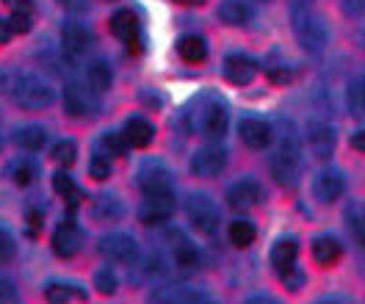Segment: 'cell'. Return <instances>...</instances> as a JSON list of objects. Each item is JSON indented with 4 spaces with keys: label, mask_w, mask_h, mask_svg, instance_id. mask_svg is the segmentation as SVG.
Instances as JSON below:
<instances>
[{
    "label": "cell",
    "mask_w": 365,
    "mask_h": 304,
    "mask_svg": "<svg viewBox=\"0 0 365 304\" xmlns=\"http://www.w3.org/2000/svg\"><path fill=\"white\" fill-rule=\"evenodd\" d=\"M185 122H188V130L202 136V139L219 141L227 133V103L213 92L197 94L191 103H188V111H185Z\"/></svg>",
    "instance_id": "1"
},
{
    "label": "cell",
    "mask_w": 365,
    "mask_h": 304,
    "mask_svg": "<svg viewBox=\"0 0 365 304\" xmlns=\"http://www.w3.org/2000/svg\"><path fill=\"white\" fill-rule=\"evenodd\" d=\"M279 144L272 158V177L279 186L291 188L302 177V141L291 122H279Z\"/></svg>",
    "instance_id": "2"
},
{
    "label": "cell",
    "mask_w": 365,
    "mask_h": 304,
    "mask_svg": "<svg viewBox=\"0 0 365 304\" xmlns=\"http://www.w3.org/2000/svg\"><path fill=\"white\" fill-rule=\"evenodd\" d=\"M11 97H14V103L20 108L42 111V108H50L56 103V86L47 80L45 75H39V72H25V75L14 78Z\"/></svg>",
    "instance_id": "3"
},
{
    "label": "cell",
    "mask_w": 365,
    "mask_h": 304,
    "mask_svg": "<svg viewBox=\"0 0 365 304\" xmlns=\"http://www.w3.org/2000/svg\"><path fill=\"white\" fill-rule=\"evenodd\" d=\"M294 33L307 53H321L329 42V25L316 11H299L294 20Z\"/></svg>",
    "instance_id": "4"
},
{
    "label": "cell",
    "mask_w": 365,
    "mask_h": 304,
    "mask_svg": "<svg viewBox=\"0 0 365 304\" xmlns=\"http://www.w3.org/2000/svg\"><path fill=\"white\" fill-rule=\"evenodd\" d=\"M185 213H188V221H191V227L197 233L216 235V230H219V208H216V202H213L210 194H205V191L188 194Z\"/></svg>",
    "instance_id": "5"
},
{
    "label": "cell",
    "mask_w": 365,
    "mask_h": 304,
    "mask_svg": "<svg viewBox=\"0 0 365 304\" xmlns=\"http://www.w3.org/2000/svg\"><path fill=\"white\" fill-rule=\"evenodd\" d=\"M64 108L72 119H89L100 111V94L89 83L69 80L64 86Z\"/></svg>",
    "instance_id": "6"
},
{
    "label": "cell",
    "mask_w": 365,
    "mask_h": 304,
    "mask_svg": "<svg viewBox=\"0 0 365 304\" xmlns=\"http://www.w3.org/2000/svg\"><path fill=\"white\" fill-rule=\"evenodd\" d=\"M175 213V194L172 191H147L138 208V219L144 224H163Z\"/></svg>",
    "instance_id": "7"
},
{
    "label": "cell",
    "mask_w": 365,
    "mask_h": 304,
    "mask_svg": "<svg viewBox=\"0 0 365 304\" xmlns=\"http://www.w3.org/2000/svg\"><path fill=\"white\" fill-rule=\"evenodd\" d=\"M227 166V150L222 144H207L200 147L194 155H191V172L197 177H216L222 174V169Z\"/></svg>",
    "instance_id": "8"
},
{
    "label": "cell",
    "mask_w": 365,
    "mask_h": 304,
    "mask_svg": "<svg viewBox=\"0 0 365 304\" xmlns=\"http://www.w3.org/2000/svg\"><path fill=\"white\" fill-rule=\"evenodd\" d=\"M100 252L108 260H114V263L130 266V263H136V258H138V243H136V238L128 233H108L100 241Z\"/></svg>",
    "instance_id": "9"
},
{
    "label": "cell",
    "mask_w": 365,
    "mask_h": 304,
    "mask_svg": "<svg viewBox=\"0 0 365 304\" xmlns=\"http://www.w3.org/2000/svg\"><path fill=\"white\" fill-rule=\"evenodd\" d=\"M111 33L122 45H128L133 53H141V25L130 9H119L111 17Z\"/></svg>",
    "instance_id": "10"
},
{
    "label": "cell",
    "mask_w": 365,
    "mask_h": 304,
    "mask_svg": "<svg viewBox=\"0 0 365 304\" xmlns=\"http://www.w3.org/2000/svg\"><path fill=\"white\" fill-rule=\"evenodd\" d=\"M335 141H338V136H335L332 125H327V122H310L307 125V147H310L313 158H319V161L332 158Z\"/></svg>",
    "instance_id": "11"
},
{
    "label": "cell",
    "mask_w": 365,
    "mask_h": 304,
    "mask_svg": "<svg viewBox=\"0 0 365 304\" xmlns=\"http://www.w3.org/2000/svg\"><path fill=\"white\" fill-rule=\"evenodd\" d=\"M343 191H346V180H343V174L338 169H321L319 174H316V180H313V194H316V199L324 202V205H332V202H338L343 196Z\"/></svg>",
    "instance_id": "12"
},
{
    "label": "cell",
    "mask_w": 365,
    "mask_h": 304,
    "mask_svg": "<svg viewBox=\"0 0 365 304\" xmlns=\"http://www.w3.org/2000/svg\"><path fill=\"white\" fill-rule=\"evenodd\" d=\"M91 42H94L91 31L83 23H75V20L64 23V28H61V45H64V53H67L69 58H83L91 50Z\"/></svg>",
    "instance_id": "13"
},
{
    "label": "cell",
    "mask_w": 365,
    "mask_h": 304,
    "mask_svg": "<svg viewBox=\"0 0 365 304\" xmlns=\"http://www.w3.org/2000/svg\"><path fill=\"white\" fill-rule=\"evenodd\" d=\"M238 136L252 150H266L274 141V130L266 119L260 117H244L238 122Z\"/></svg>",
    "instance_id": "14"
},
{
    "label": "cell",
    "mask_w": 365,
    "mask_h": 304,
    "mask_svg": "<svg viewBox=\"0 0 365 304\" xmlns=\"http://www.w3.org/2000/svg\"><path fill=\"white\" fill-rule=\"evenodd\" d=\"M260 199H263V188L252 177H244L227 188V202L235 211H252L260 205Z\"/></svg>",
    "instance_id": "15"
},
{
    "label": "cell",
    "mask_w": 365,
    "mask_h": 304,
    "mask_svg": "<svg viewBox=\"0 0 365 304\" xmlns=\"http://www.w3.org/2000/svg\"><path fill=\"white\" fill-rule=\"evenodd\" d=\"M260 70V64L250 58V56H244V53H230L227 58H225V78H227L232 86H247L255 80V75Z\"/></svg>",
    "instance_id": "16"
},
{
    "label": "cell",
    "mask_w": 365,
    "mask_h": 304,
    "mask_svg": "<svg viewBox=\"0 0 365 304\" xmlns=\"http://www.w3.org/2000/svg\"><path fill=\"white\" fill-rule=\"evenodd\" d=\"M138 186L141 191L147 194V191H172V172L166 169V166L160 164V161H144L141 169H138Z\"/></svg>",
    "instance_id": "17"
},
{
    "label": "cell",
    "mask_w": 365,
    "mask_h": 304,
    "mask_svg": "<svg viewBox=\"0 0 365 304\" xmlns=\"http://www.w3.org/2000/svg\"><path fill=\"white\" fill-rule=\"evenodd\" d=\"M81 243H83V233H81L72 221H64V224L53 233V252H56L58 258H72V255H78Z\"/></svg>",
    "instance_id": "18"
},
{
    "label": "cell",
    "mask_w": 365,
    "mask_h": 304,
    "mask_svg": "<svg viewBox=\"0 0 365 304\" xmlns=\"http://www.w3.org/2000/svg\"><path fill=\"white\" fill-rule=\"evenodd\" d=\"M343 221H346V227H349L351 238L357 241V246H363L365 249V202L363 199H354V202L346 205Z\"/></svg>",
    "instance_id": "19"
},
{
    "label": "cell",
    "mask_w": 365,
    "mask_h": 304,
    "mask_svg": "<svg viewBox=\"0 0 365 304\" xmlns=\"http://www.w3.org/2000/svg\"><path fill=\"white\" fill-rule=\"evenodd\" d=\"M341 255H343V246L335 235H319L313 241V258H316L319 266H335L341 260Z\"/></svg>",
    "instance_id": "20"
},
{
    "label": "cell",
    "mask_w": 365,
    "mask_h": 304,
    "mask_svg": "<svg viewBox=\"0 0 365 304\" xmlns=\"http://www.w3.org/2000/svg\"><path fill=\"white\" fill-rule=\"evenodd\" d=\"M172 263L180 268V271H197L200 268V263H202V258H200V249L191 243V241H185V238H178V243L172 246Z\"/></svg>",
    "instance_id": "21"
},
{
    "label": "cell",
    "mask_w": 365,
    "mask_h": 304,
    "mask_svg": "<svg viewBox=\"0 0 365 304\" xmlns=\"http://www.w3.org/2000/svg\"><path fill=\"white\" fill-rule=\"evenodd\" d=\"M297 258H299V243L294 238H279V241L274 243L272 263L279 274L288 271V268H294V266H297Z\"/></svg>",
    "instance_id": "22"
},
{
    "label": "cell",
    "mask_w": 365,
    "mask_h": 304,
    "mask_svg": "<svg viewBox=\"0 0 365 304\" xmlns=\"http://www.w3.org/2000/svg\"><path fill=\"white\" fill-rule=\"evenodd\" d=\"M125 139H128V147H150L153 139H155V127L147 122V119H130L128 125H125V133H122Z\"/></svg>",
    "instance_id": "23"
},
{
    "label": "cell",
    "mask_w": 365,
    "mask_h": 304,
    "mask_svg": "<svg viewBox=\"0 0 365 304\" xmlns=\"http://www.w3.org/2000/svg\"><path fill=\"white\" fill-rule=\"evenodd\" d=\"M178 53H180L182 61H188V64H200V61H205L207 45L202 36H197V33H185V36L178 39Z\"/></svg>",
    "instance_id": "24"
},
{
    "label": "cell",
    "mask_w": 365,
    "mask_h": 304,
    "mask_svg": "<svg viewBox=\"0 0 365 304\" xmlns=\"http://www.w3.org/2000/svg\"><path fill=\"white\" fill-rule=\"evenodd\" d=\"M219 20H222V23H227V25H235V28L250 25L252 9L244 3V0H225V3L219 6Z\"/></svg>",
    "instance_id": "25"
},
{
    "label": "cell",
    "mask_w": 365,
    "mask_h": 304,
    "mask_svg": "<svg viewBox=\"0 0 365 304\" xmlns=\"http://www.w3.org/2000/svg\"><path fill=\"white\" fill-rule=\"evenodd\" d=\"M45 299L47 302H83L86 290L72 282H50L45 288Z\"/></svg>",
    "instance_id": "26"
},
{
    "label": "cell",
    "mask_w": 365,
    "mask_h": 304,
    "mask_svg": "<svg viewBox=\"0 0 365 304\" xmlns=\"http://www.w3.org/2000/svg\"><path fill=\"white\" fill-rule=\"evenodd\" d=\"M45 141H47V130L45 127H39V125H23V127L14 130V144L23 147V150H28V152L42 150Z\"/></svg>",
    "instance_id": "27"
},
{
    "label": "cell",
    "mask_w": 365,
    "mask_h": 304,
    "mask_svg": "<svg viewBox=\"0 0 365 304\" xmlns=\"http://www.w3.org/2000/svg\"><path fill=\"white\" fill-rule=\"evenodd\" d=\"M153 302H207L202 290H191V288H160L150 293Z\"/></svg>",
    "instance_id": "28"
},
{
    "label": "cell",
    "mask_w": 365,
    "mask_h": 304,
    "mask_svg": "<svg viewBox=\"0 0 365 304\" xmlns=\"http://www.w3.org/2000/svg\"><path fill=\"white\" fill-rule=\"evenodd\" d=\"M111 80H114V75H111V67L106 61H91L89 70H86V83H89L94 92L97 94L108 92L111 89Z\"/></svg>",
    "instance_id": "29"
},
{
    "label": "cell",
    "mask_w": 365,
    "mask_h": 304,
    "mask_svg": "<svg viewBox=\"0 0 365 304\" xmlns=\"http://www.w3.org/2000/svg\"><path fill=\"white\" fill-rule=\"evenodd\" d=\"M91 216L94 219H106V221H114L122 216V202L116 199L114 194H100L91 205Z\"/></svg>",
    "instance_id": "30"
},
{
    "label": "cell",
    "mask_w": 365,
    "mask_h": 304,
    "mask_svg": "<svg viewBox=\"0 0 365 304\" xmlns=\"http://www.w3.org/2000/svg\"><path fill=\"white\" fill-rule=\"evenodd\" d=\"M53 188H56V194H61L64 199H67L69 211H75L78 205H81V199H83V194H81V188L75 186V180L64 174V172H58L56 177H53Z\"/></svg>",
    "instance_id": "31"
},
{
    "label": "cell",
    "mask_w": 365,
    "mask_h": 304,
    "mask_svg": "<svg viewBox=\"0 0 365 304\" xmlns=\"http://www.w3.org/2000/svg\"><path fill=\"white\" fill-rule=\"evenodd\" d=\"M9 174H11L14 186L28 188L36 177H39V166L34 164L31 158H23V161H14V164L9 166Z\"/></svg>",
    "instance_id": "32"
},
{
    "label": "cell",
    "mask_w": 365,
    "mask_h": 304,
    "mask_svg": "<svg viewBox=\"0 0 365 304\" xmlns=\"http://www.w3.org/2000/svg\"><path fill=\"white\" fill-rule=\"evenodd\" d=\"M227 235H230V243H232V246L247 249V246H252V241H255L257 230H255V224H252V221H232Z\"/></svg>",
    "instance_id": "33"
},
{
    "label": "cell",
    "mask_w": 365,
    "mask_h": 304,
    "mask_svg": "<svg viewBox=\"0 0 365 304\" xmlns=\"http://www.w3.org/2000/svg\"><path fill=\"white\" fill-rule=\"evenodd\" d=\"M346 100H349V111H351L354 117H365V75L349 83Z\"/></svg>",
    "instance_id": "34"
},
{
    "label": "cell",
    "mask_w": 365,
    "mask_h": 304,
    "mask_svg": "<svg viewBox=\"0 0 365 304\" xmlns=\"http://www.w3.org/2000/svg\"><path fill=\"white\" fill-rule=\"evenodd\" d=\"M100 150L106 152V158H122L128 152V139L122 133H103L100 136Z\"/></svg>",
    "instance_id": "35"
},
{
    "label": "cell",
    "mask_w": 365,
    "mask_h": 304,
    "mask_svg": "<svg viewBox=\"0 0 365 304\" xmlns=\"http://www.w3.org/2000/svg\"><path fill=\"white\" fill-rule=\"evenodd\" d=\"M53 158L58 161L61 166H69V164H75V158H78V144L75 141H58L56 147H53Z\"/></svg>",
    "instance_id": "36"
},
{
    "label": "cell",
    "mask_w": 365,
    "mask_h": 304,
    "mask_svg": "<svg viewBox=\"0 0 365 304\" xmlns=\"http://www.w3.org/2000/svg\"><path fill=\"white\" fill-rule=\"evenodd\" d=\"M94 285H97L100 293H114L119 280H116V274L111 271V268H100V271L94 274Z\"/></svg>",
    "instance_id": "37"
},
{
    "label": "cell",
    "mask_w": 365,
    "mask_h": 304,
    "mask_svg": "<svg viewBox=\"0 0 365 304\" xmlns=\"http://www.w3.org/2000/svg\"><path fill=\"white\" fill-rule=\"evenodd\" d=\"M89 174L91 180H106L108 174H111V164H108V158H103V155H94L89 164Z\"/></svg>",
    "instance_id": "38"
},
{
    "label": "cell",
    "mask_w": 365,
    "mask_h": 304,
    "mask_svg": "<svg viewBox=\"0 0 365 304\" xmlns=\"http://www.w3.org/2000/svg\"><path fill=\"white\" fill-rule=\"evenodd\" d=\"M14 252H17L14 238L6 233V230H0V263H9V260L14 258Z\"/></svg>",
    "instance_id": "39"
},
{
    "label": "cell",
    "mask_w": 365,
    "mask_h": 304,
    "mask_svg": "<svg viewBox=\"0 0 365 304\" xmlns=\"http://www.w3.org/2000/svg\"><path fill=\"white\" fill-rule=\"evenodd\" d=\"M31 17H34V14H23V11H14V14H11V20H9L11 31H14V33H28V31H31Z\"/></svg>",
    "instance_id": "40"
},
{
    "label": "cell",
    "mask_w": 365,
    "mask_h": 304,
    "mask_svg": "<svg viewBox=\"0 0 365 304\" xmlns=\"http://www.w3.org/2000/svg\"><path fill=\"white\" fill-rule=\"evenodd\" d=\"M279 277H282V282H285V285H288L291 290H297L299 285H304V274L299 271L297 266H294V268H288V271H282Z\"/></svg>",
    "instance_id": "41"
},
{
    "label": "cell",
    "mask_w": 365,
    "mask_h": 304,
    "mask_svg": "<svg viewBox=\"0 0 365 304\" xmlns=\"http://www.w3.org/2000/svg\"><path fill=\"white\" fill-rule=\"evenodd\" d=\"M0 302H17V285L0 277Z\"/></svg>",
    "instance_id": "42"
},
{
    "label": "cell",
    "mask_w": 365,
    "mask_h": 304,
    "mask_svg": "<svg viewBox=\"0 0 365 304\" xmlns=\"http://www.w3.org/2000/svg\"><path fill=\"white\" fill-rule=\"evenodd\" d=\"M341 9L349 17H360L365 11V0H341Z\"/></svg>",
    "instance_id": "43"
},
{
    "label": "cell",
    "mask_w": 365,
    "mask_h": 304,
    "mask_svg": "<svg viewBox=\"0 0 365 304\" xmlns=\"http://www.w3.org/2000/svg\"><path fill=\"white\" fill-rule=\"evenodd\" d=\"M269 78H272V83H279V86H282V83H288V80H291V70H288V67H269Z\"/></svg>",
    "instance_id": "44"
},
{
    "label": "cell",
    "mask_w": 365,
    "mask_h": 304,
    "mask_svg": "<svg viewBox=\"0 0 365 304\" xmlns=\"http://www.w3.org/2000/svg\"><path fill=\"white\" fill-rule=\"evenodd\" d=\"M42 221H45L42 211H31V213H28V227H31V230H42Z\"/></svg>",
    "instance_id": "45"
},
{
    "label": "cell",
    "mask_w": 365,
    "mask_h": 304,
    "mask_svg": "<svg viewBox=\"0 0 365 304\" xmlns=\"http://www.w3.org/2000/svg\"><path fill=\"white\" fill-rule=\"evenodd\" d=\"M11 33H14V31H11L9 20H3V17H0V45H6V42L11 39Z\"/></svg>",
    "instance_id": "46"
},
{
    "label": "cell",
    "mask_w": 365,
    "mask_h": 304,
    "mask_svg": "<svg viewBox=\"0 0 365 304\" xmlns=\"http://www.w3.org/2000/svg\"><path fill=\"white\" fill-rule=\"evenodd\" d=\"M64 9H69V11H81V9H86V3L89 0H58Z\"/></svg>",
    "instance_id": "47"
},
{
    "label": "cell",
    "mask_w": 365,
    "mask_h": 304,
    "mask_svg": "<svg viewBox=\"0 0 365 304\" xmlns=\"http://www.w3.org/2000/svg\"><path fill=\"white\" fill-rule=\"evenodd\" d=\"M351 147L360 150V152H365V130H357V133L351 136Z\"/></svg>",
    "instance_id": "48"
},
{
    "label": "cell",
    "mask_w": 365,
    "mask_h": 304,
    "mask_svg": "<svg viewBox=\"0 0 365 304\" xmlns=\"http://www.w3.org/2000/svg\"><path fill=\"white\" fill-rule=\"evenodd\" d=\"M250 302H269V304H274L277 299H272V296H250Z\"/></svg>",
    "instance_id": "49"
},
{
    "label": "cell",
    "mask_w": 365,
    "mask_h": 304,
    "mask_svg": "<svg viewBox=\"0 0 365 304\" xmlns=\"http://www.w3.org/2000/svg\"><path fill=\"white\" fill-rule=\"evenodd\" d=\"M175 3H182V6H185V3H194V0H175Z\"/></svg>",
    "instance_id": "50"
},
{
    "label": "cell",
    "mask_w": 365,
    "mask_h": 304,
    "mask_svg": "<svg viewBox=\"0 0 365 304\" xmlns=\"http://www.w3.org/2000/svg\"><path fill=\"white\" fill-rule=\"evenodd\" d=\"M363 42H365V31H363Z\"/></svg>",
    "instance_id": "51"
},
{
    "label": "cell",
    "mask_w": 365,
    "mask_h": 304,
    "mask_svg": "<svg viewBox=\"0 0 365 304\" xmlns=\"http://www.w3.org/2000/svg\"><path fill=\"white\" fill-rule=\"evenodd\" d=\"M260 3H266V0H260Z\"/></svg>",
    "instance_id": "52"
},
{
    "label": "cell",
    "mask_w": 365,
    "mask_h": 304,
    "mask_svg": "<svg viewBox=\"0 0 365 304\" xmlns=\"http://www.w3.org/2000/svg\"><path fill=\"white\" fill-rule=\"evenodd\" d=\"M0 147H3V144H0Z\"/></svg>",
    "instance_id": "53"
}]
</instances>
